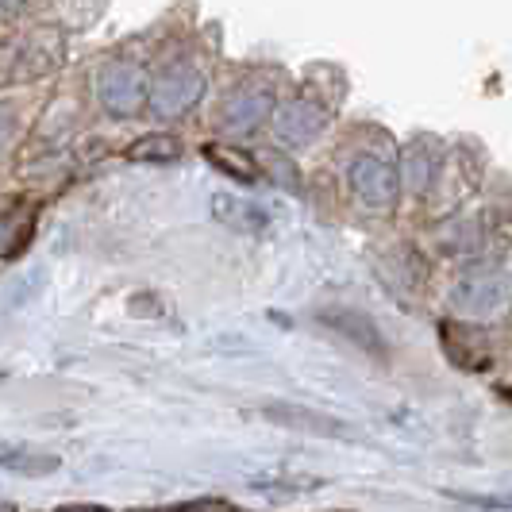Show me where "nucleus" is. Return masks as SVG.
Here are the masks:
<instances>
[{
  "label": "nucleus",
  "instance_id": "f257e3e1",
  "mask_svg": "<svg viewBox=\"0 0 512 512\" xmlns=\"http://www.w3.org/2000/svg\"><path fill=\"white\" fill-rule=\"evenodd\" d=\"M262 416L274 420V424H285V428H301V432H316V436H332V439H351L347 428L339 420H332V416H324V412L293 409V405H270V409H262Z\"/></svg>",
  "mask_w": 512,
  "mask_h": 512
},
{
  "label": "nucleus",
  "instance_id": "f03ea898",
  "mask_svg": "<svg viewBox=\"0 0 512 512\" xmlns=\"http://www.w3.org/2000/svg\"><path fill=\"white\" fill-rule=\"evenodd\" d=\"M62 462L43 451H31L24 443H0V470L8 474H24V478H47Z\"/></svg>",
  "mask_w": 512,
  "mask_h": 512
},
{
  "label": "nucleus",
  "instance_id": "7ed1b4c3",
  "mask_svg": "<svg viewBox=\"0 0 512 512\" xmlns=\"http://www.w3.org/2000/svg\"><path fill=\"white\" fill-rule=\"evenodd\" d=\"M320 324H332V328H339V332H347V339L351 343H362L370 355H378L382 359L385 347L382 339H378V328L370 324V320H355V312H320Z\"/></svg>",
  "mask_w": 512,
  "mask_h": 512
},
{
  "label": "nucleus",
  "instance_id": "20e7f679",
  "mask_svg": "<svg viewBox=\"0 0 512 512\" xmlns=\"http://www.w3.org/2000/svg\"><path fill=\"white\" fill-rule=\"evenodd\" d=\"M205 154L220 166V170H228V174H235L239 181H255L258 178V166L247 158V154H231V151H224V147H205Z\"/></svg>",
  "mask_w": 512,
  "mask_h": 512
},
{
  "label": "nucleus",
  "instance_id": "39448f33",
  "mask_svg": "<svg viewBox=\"0 0 512 512\" xmlns=\"http://www.w3.org/2000/svg\"><path fill=\"white\" fill-rule=\"evenodd\" d=\"M174 154H178V143H174V139H166V135L139 139V143L131 147V158H147V162H166V158H174Z\"/></svg>",
  "mask_w": 512,
  "mask_h": 512
},
{
  "label": "nucleus",
  "instance_id": "423d86ee",
  "mask_svg": "<svg viewBox=\"0 0 512 512\" xmlns=\"http://www.w3.org/2000/svg\"><path fill=\"white\" fill-rule=\"evenodd\" d=\"M174 512H235L228 501H216V497H208V501H189V505H178Z\"/></svg>",
  "mask_w": 512,
  "mask_h": 512
},
{
  "label": "nucleus",
  "instance_id": "0eeeda50",
  "mask_svg": "<svg viewBox=\"0 0 512 512\" xmlns=\"http://www.w3.org/2000/svg\"><path fill=\"white\" fill-rule=\"evenodd\" d=\"M54 512H108V509H101V505H62V509Z\"/></svg>",
  "mask_w": 512,
  "mask_h": 512
},
{
  "label": "nucleus",
  "instance_id": "6e6552de",
  "mask_svg": "<svg viewBox=\"0 0 512 512\" xmlns=\"http://www.w3.org/2000/svg\"><path fill=\"white\" fill-rule=\"evenodd\" d=\"M131 512H174V509H131Z\"/></svg>",
  "mask_w": 512,
  "mask_h": 512
},
{
  "label": "nucleus",
  "instance_id": "1a4fd4ad",
  "mask_svg": "<svg viewBox=\"0 0 512 512\" xmlns=\"http://www.w3.org/2000/svg\"><path fill=\"white\" fill-rule=\"evenodd\" d=\"M0 512H16V509H12V505H0Z\"/></svg>",
  "mask_w": 512,
  "mask_h": 512
}]
</instances>
